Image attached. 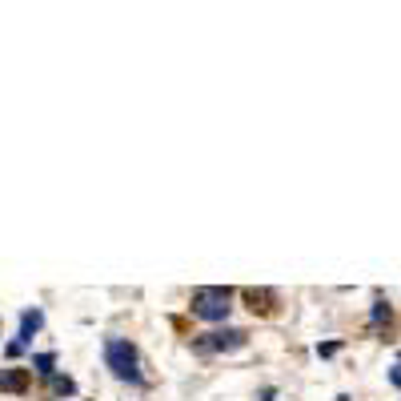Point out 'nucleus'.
<instances>
[{
  "instance_id": "f257e3e1",
  "label": "nucleus",
  "mask_w": 401,
  "mask_h": 401,
  "mask_svg": "<svg viewBox=\"0 0 401 401\" xmlns=\"http://www.w3.org/2000/svg\"><path fill=\"white\" fill-rule=\"evenodd\" d=\"M229 301H233V293L225 289V285H201V289H193V317H201V321H225L229 317Z\"/></svg>"
},
{
  "instance_id": "f03ea898",
  "label": "nucleus",
  "mask_w": 401,
  "mask_h": 401,
  "mask_svg": "<svg viewBox=\"0 0 401 401\" xmlns=\"http://www.w3.org/2000/svg\"><path fill=\"white\" fill-rule=\"evenodd\" d=\"M105 365H109L120 381H141V369H137V349H133L124 337H109V341H105Z\"/></svg>"
},
{
  "instance_id": "7ed1b4c3",
  "label": "nucleus",
  "mask_w": 401,
  "mask_h": 401,
  "mask_svg": "<svg viewBox=\"0 0 401 401\" xmlns=\"http://www.w3.org/2000/svg\"><path fill=\"white\" fill-rule=\"evenodd\" d=\"M245 341H249V333H241V329H217V333H209L205 349H217V354H233V349H241Z\"/></svg>"
},
{
  "instance_id": "20e7f679",
  "label": "nucleus",
  "mask_w": 401,
  "mask_h": 401,
  "mask_svg": "<svg viewBox=\"0 0 401 401\" xmlns=\"http://www.w3.org/2000/svg\"><path fill=\"white\" fill-rule=\"evenodd\" d=\"M32 381V369H0V389L4 393H24Z\"/></svg>"
},
{
  "instance_id": "39448f33",
  "label": "nucleus",
  "mask_w": 401,
  "mask_h": 401,
  "mask_svg": "<svg viewBox=\"0 0 401 401\" xmlns=\"http://www.w3.org/2000/svg\"><path fill=\"white\" fill-rule=\"evenodd\" d=\"M245 301H249V309H253V313H273V305H277V293H273V289H245Z\"/></svg>"
},
{
  "instance_id": "423d86ee",
  "label": "nucleus",
  "mask_w": 401,
  "mask_h": 401,
  "mask_svg": "<svg viewBox=\"0 0 401 401\" xmlns=\"http://www.w3.org/2000/svg\"><path fill=\"white\" fill-rule=\"evenodd\" d=\"M41 325H45V313H41V309H28V313H24L21 317V337H17V345H28V341H32V333L41 329Z\"/></svg>"
},
{
  "instance_id": "0eeeda50",
  "label": "nucleus",
  "mask_w": 401,
  "mask_h": 401,
  "mask_svg": "<svg viewBox=\"0 0 401 401\" xmlns=\"http://www.w3.org/2000/svg\"><path fill=\"white\" fill-rule=\"evenodd\" d=\"M32 369H36L41 378H52V354H36L32 357Z\"/></svg>"
},
{
  "instance_id": "6e6552de",
  "label": "nucleus",
  "mask_w": 401,
  "mask_h": 401,
  "mask_svg": "<svg viewBox=\"0 0 401 401\" xmlns=\"http://www.w3.org/2000/svg\"><path fill=\"white\" fill-rule=\"evenodd\" d=\"M369 317H373V325H381V321H389V305H385V301H378V305H373V313H369Z\"/></svg>"
},
{
  "instance_id": "1a4fd4ad",
  "label": "nucleus",
  "mask_w": 401,
  "mask_h": 401,
  "mask_svg": "<svg viewBox=\"0 0 401 401\" xmlns=\"http://www.w3.org/2000/svg\"><path fill=\"white\" fill-rule=\"evenodd\" d=\"M52 389H56V393H72L76 385H72V378H52Z\"/></svg>"
},
{
  "instance_id": "9d476101",
  "label": "nucleus",
  "mask_w": 401,
  "mask_h": 401,
  "mask_svg": "<svg viewBox=\"0 0 401 401\" xmlns=\"http://www.w3.org/2000/svg\"><path fill=\"white\" fill-rule=\"evenodd\" d=\"M389 381H393V385H398V389H401V361H398V365H393V369H389Z\"/></svg>"
},
{
  "instance_id": "9b49d317",
  "label": "nucleus",
  "mask_w": 401,
  "mask_h": 401,
  "mask_svg": "<svg viewBox=\"0 0 401 401\" xmlns=\"http://www.w3.org/2000/svg\"><path fill=\"white\" fill-rule=\"evenodd\" d=\"M337 401H349V398H337Z\"/></svg>"
}]
</instances>
